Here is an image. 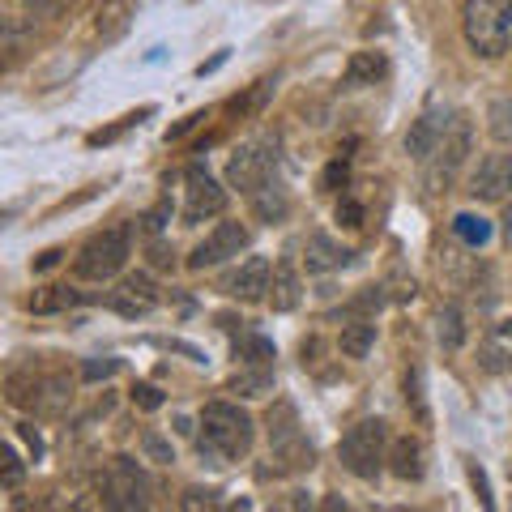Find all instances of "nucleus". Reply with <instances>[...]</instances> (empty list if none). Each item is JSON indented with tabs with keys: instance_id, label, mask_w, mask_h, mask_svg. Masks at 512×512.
Masks as SVG:
<instances>
[{
	"instance_id": "obj_3",
	"label": "nucleus",
	"mask_w": 512,
	"mask_h": 512,
	"mask_svg": "<svg viewBox=\"0 0 512 512\" xmlns=\"http://www.w3.org/2000/svg\"><path fill=\"white\" fill-rule=\"evenodd\" d=\"M128 256H133V227H128V222H116V227L86 239L73 269H77V278H86V282H107V278L120 274Z\"/></svg>"
},
{
	"instance_id": "obj_12",
	"label": "nucleus",
	"mask_w": 512,
	"mask_h": 512,
	"mask_svg": "<svg viewBox=\"0 0 512 512\" xmlns=\"http://www.w3.org/2000/svg\"><path fill=\"white\" fill-rule=\"evenodd\" d=\"M269 282H274V269H269L265 256H248L239 269H231V274H222L218 291L231 295V299H244V303H256L269 295Z\"/></svg>"
},
{
	"instance_id": "obj_11",
	"label": "nucleus",
	"mask_w": 512,
	"mask_h": 512,
	"mask_svg": "<svg viewBox=\"0 0 512 512\" xmlns=\"http://www.w3.org/2000/svg\"><path fill=\"white\" fill-rule=\"evenodd\" d=\"M448 128H453V111L440 107V103H431L423 116L410 124V133H406V154L419 158V163H427V158L440 150V141L448 137Z\"/></svg>"
},
{
	"instance_id": "obj_27",
	"label": "nucleus",
	"mask_w": 512,
	"mask_h": 512,
	"mask_svg": "<svg viewBox=\"0 0 512 512\" xmlns=\"http://www.w3.org/2000/svg\"><path fill=\"white\" fill-rule=\"evenodd\" d=\"M487 133L500 146H512V94H504V99H495L487 107Z\"/></svg>"
},
{
	"instance_id": "obj_44",
	"label": "nucleus",
	"mask_w": 512,
	"mask_h": 512,
	"mask_svg": "<svg viewBox=\"0 0 512 512\" xmlns=\"http://www.w3.org/2000/svg\"><path fill=\"white\" fill-rule=\"evenodd\" d=\"M504 239H508V248H512V205L504 210Z\"/></svg>"
},
{
	"instance_id": "obj_26",
	"label": "nucleus",
	"mask_w": 512,
	"mask_h": 512,
	"mask_svg": "<svg viewBox=\"0 0 512 512\" xmlns=\"http://www.w3.org/2000/svg\"><path fill=\"white\" fill-rule=\"evenodd\" d=\"M453 235H457L466 248H483L487 239H491V222H487L483 214H457V218H453Z\"/></svg>"
},
{
	"instance_id": "obj_42",
	"label": "nucleus",
	"mask_w": 512,
	"mask_h": 512,
	"mask_svg": "<svg viewBox=\"0 0 512 512\" xmlns=\"http://www.w3.org/2000/svg\"><path fill=\"white\" fill-rule=\"evenodd\" d=\"M470 478H474V487H478V495H483V504L491 508V491H487V478H483V470H478V466H470Z\"/></svg>"
},
{
	"instance_id": "obj_29",
	"label": "nucleus",
	"mask_w": 512,
	"mask_h": 512,
	"mask_svg": "<svg viewBox=\"0 0 512 512\" xmlns=\"http://www.w3.org/2000/svg\"><path fill=\"white\" fill-rule=\"evenodd\" d=\"M141 448H146V457L158 461V466H171L175 453H171V444L158 436V431H141Z\"/></svg>"
},
{
	"instance_id": "obj_36",
	"label": "nucleus",
	"mask_w": 512,
	"mask_h": 512,
	"mask_svg": "<svg viewBox=\"0 0 512 512\" xmlns=\"http://www.w3.org/2000/svg\"><path fill=\"white\" fill-rule=\"evenodd\" d=\"M133 402H137L141 410H158V406H163V402H167V397H163V393H158V389H154V384H137V389H133Z\"/></svg>"
},
{
	"instance_id": "obj_23",
	"label": "nucleus",
	"mask_w": 512,
	"mask_h": 512,
	"mask_svg": "<svg viewBox=\"0 0 512 512\" xmlns=\"http://www.w3.org/2000/svg\"><path fill=\"white\" fill-rule=\"evenodd\" d=\"M269 389H274V367H269V363L244 367V372L231 380V393H239V397H265Z\"/></svg>"
},
{
	"instance_id": "obj_21",
	"label": "nucleus",
	"mask_w": 512,
	"mask_h": 512,
	"mask_svg": "<svg viewBox=\"0 0 512 512\" xmlns=\"http://www.w3.org/2000/svg\"><path fill=\"white\" fill-rule=\"evenodd\" d=\"M384 73H389L384 52H355L346 64V86H376Z\"/></svg>"
},
{
	"instance_id": "obj_40",
	"label": "nucleus",
	"mask_w": 512,
	"mask_h": 512,
	"mask_svg": "<svg viewBox=\"0 0 512 512\" xmlns=\"http://www.w3.org/2000/svg\"><path fill=\"white\" fill-rule=\"evenodd\" d=\"M214 504V491H188L184 495V508H210Z\"/></svg>"
},
{
	"instance_id": "obj_18",
	"label": "nucleus",
	"mask_w": 512,
	"mask_h": 512,
	"mask_svg": "<svg viewBox=\"0 0 512 512\" xmlns=\"http://www.w3.org/2000/svg\"><path fill=\"white\" fill-rule=\"evenodd\" d=\"M133 13H137V0H107V5L99 9V22H94V30H99V39L111 43L120 39L128 26H133Z\"/></svg>"
},
{
	"instance_id": "obj_43",
	"label": "nucleus",
	"mask_w": 512,
	"mask_h": 512,
	"mask_svg": "<svg viewBox=\"0 0 512 512\" xmlns=\"http://www.w3.org/2000/svg\"><path fill=\"white\" fill-rule=\"evenodd\" d=\"M150 252H154V265H163V269L171 265V256H167V248H163V244H154Z\"/></svg>"
},
{
	"instance_id": "obj_8",
	"label": "nucleus",
	"mask_w": 512,
	"mask_h": 512,
	"mask_svg": "<svg viewBox=\"0 0 512 512\" xmlns=\"http://www.w3.org/2000/svg\"><path fill=\"white\" fill-rule=\"evenodd\" d=\"M466 154H470V124L466 120H453V128H448V137L440 141V150L427 158V188L431 192H440L457 180V171L461 163H466Z\"/></svg>"
},
{
	"instance_id": "obj_32",
	"label": "nucleus",
	"mask_w": 512,
	"mask_h": 512,
	"mask_svg": "<svg viewBox=\"0 0 512 512\" xmlns=\"http://www.w3.org/2000/svg\"><path fill=\"white\" fill-rule=\"evenodd\" d=\"M269 94H274V82H256V90L248 94V99H235L231 111H261L269 103Z\"/></svg>"
},
{
	"instance_id": "obj_39",
	"label": "nucleus",
	"mask_w": 512,
	"mask_h": 512,
	"mask_svg": "<svg viewBox=\"0 0 512 512\" xmlns=\"http://www.w3.org/2000/svg\"><path fill=\"white\" fill-rule=\"evenodd\" d=\"M18 436L26 440V448H30V453H35V461H39V457H43V440H39V431L30 427V423H18Z\"/></svg>"
},
{
	"instance_id": "obj_22",
	"label": "nucleus",
	"mask_w": 512,
	"mask_h": 512,
	"mask_svg": "<svg viewBox=\"0 0 512 512\" xmlns=\"http://www.w3.org/2000/svg\"><path fill=\"white\" fill-rule=\"evenodd\" d=\"M252 214L261 218V222H282L286 214H291V201H286V192L274 180H269L265 188L252 192Z\"/></svg>"
},
{
	"instance_id": "obj_33",
	"label": "nucleus",
	"mask_w": 512,
	"mask_h": 512,
	"mask_svg": "<svg viewBox=\"0 0 512 512\" xmlns=\"http://www.w3.org/2000/svg\"><path fill=\"white\" fill-rule=\"evenodd\" d=\"M120 372V359H90L82 367V380H107V376H116Z\"/></svg>"
},
{
	"instance_id": "obj_5",
	"label": "nucleus",
	"mask_w": 512,
	"mask_h": 512,
	"mask_svg": "<svg viewBox=\"0 0 512 512\" xmlns=\"http://www.w3.org/2000/svg\"><path fill=\"white\" fill-rule=\"evenodd\" d=\"M342 466L355 478H376L389 461V427L380 419H363L342 436Z\"/></svg>"
},
{
	"instance_id": "obj_15",
	"label": "nucleus",
	"mask_w": 512,
	"mask_h": 512,
	"mask_svg": "<svg viewBox=\"0 0 512 512\" xmlns=\"http://www.w3.org/2000/svg\"><path fill=\"white\" fill-rule=\"evenodd\" d=\"M478 367H483L487 376L512 372V316L495 320V325L483 333V342H478Z\"/></svg>"
},
{
	"instance_id": "obj_6",
	"label": "nucleus",
	"mask_w": 512,
	"mask_h": 512,
	"mask_svg": "<svg viewBox=\"0 0 512 512\" xmlns=\"http://www.w3.org/2000/svg\"><path fill=\"white\" fill-rule=\"evenodd\" d=\"M274 171H278V141L256 137V141H244V146L231 154V163H227V184L252 197L256 188H265L269 180H274Z\"/></svg>"
},
{
	"instance_id": "obj_41",
	"label": "nucleus",
	"mask_w": 512,
	"mask_h": 512,
	"mask_svg": "<svg viewBox=\"0 0 512 512\" xmlns=\"http://www.w3.org/2000/svg\"><path fill=\"white\" fill-rule=\"evenodd\" d=\"M60 256H64L60 248H47V252L39 256V261H35V269H39V274H47V269H56V265H60Z\"/></svg>"
},
{
	"instance_id": "obj_1",
	"label": "nucleus",
	"mask_w": 512,
	"mask_h": 512,
	"mask_svg": "<svg viewBox=\"0 0 512 512\" xmlns=\"http://www.w3.org/2000/svg\"><path fill=\"white\" fill-rule=\"evenodd\" d=\"M252 440H256V423L248 410H239L231 402H210L201 410V436H197L201 457L239 461L252 453Z\"/></svg>"
},
{
	"instance_id": "obj_31",
	"label": "nucleus",
	"mask_w": 512,
	"mask_h": 512,
	"mask_svg": "<svg viewBox=\"0 0 512 512\" xmlns=\"http://www.w3.org/2000/svg\"><path fill=\"white\" fill-rule=\"evenodd\" d=\"M346 180H350L346 158H333V163L325 167V175H320V188H325V192H338V188H346Z\"/></svg>"
},
{
	"instance_id": "obj_7",
	"label": "nucleus",
	"mask_w": 512,
	"mask_h": 512,
	"mask_svg": "<svg viewBox=\"0 0 512 512\" xmlns=\"http://www.w3.org/2000/svg\"><path fill=\"white\" fill-rule=\"evenodd\" d=\"M103 504L107 508H146L150 504V478L133 457H111L103 474Z\"/></svg>"
},
{
	"instance_id": "obj_16",
	"label": "nucleus",
	"mask_w": 512,
	"mask_h": 512,
	"mask_svg": "<svg viewBox=\"0 0 512 512\" xmlns=\"http://www.w3.org/2000/svg\"><path fill=\"white\" fill-rule=\"evenodd\" d=\"M350 261H355V252L333 244V239L325 231H312L308 239H303V265H308V274H329V269H346Z\"/></svg>"
},
{
	"instance_id": "obj_14",
	"label": "nucleus",
	"mask_w": 512,
	"mask_h": 512,
	"mask_svg": "<svg viewBox=\"0 0 512 512\" xmlns=\"http://www.w3.org/2000/svg\"><path fill=\"white\" fill-rule=\"evenodd\" d=\"M512 192V154H487L478 171L470 175V197L474 201H504Z\"/></svg>"
},
{
	"instance_id": "obj_17",
	"label": "nucleus",
	"mask_w": 512,
	"mask_h": 512,
	"mask_svg": "<svg viewBox=\"0 0 512 512\" xmlns=\"http://www.w3.org/2000/svg\"><path fill=\"white\" fill-rule=\"evenodd\" d=\"M389 470L402 478V483H419L423 478V444L414 436H397L389 444Z\"/></svg>"
},
{
	"instance_id": "obj_9",
	"label": "nucleus",
	"mask_w": 512,
	"mask_h": 512,
	"mask_svg": "<svg viewBox=\"0 0 512 512\" xmlns=\"http://www.w3.org/2000/svg\"><path fill=\"white\" fill-rule=\"evenodd\" d=\"M184 184H188V205H184L188 227H197V222H205V218H218L222 210H227V188H222L210 171L188 167Z\"/></svg>"
},
{
	"instance_id": "obj_2",
	"label": "nucleus",
	"mask_w": 512,
	"mask_h": 512,
	"mask_svg": "<svg viewBox=\"0 0 512 512\" xmlns=\"http://www.w3.org/2000/svg\"><path fill=\"white\" fill-rule=\"evenodd\" d=\"M461 30L474 56L500 60L512 43V0H466L461 9Z\"/></svg>"
},
{
	"instance_id": "obj_25",
	"label": "nucleus",
	"mask_w": 512,
	"mask_h": 512,
	"mask_svg": "<svg viewBox=\"0 0 512 512\" xmlns=\"http://www.w3.org/2000/svg\"><path fill=\"white\" fill-rule=\"evenodd\" d=\"M436 333H440V346L444 350H461V346H466V312H461L457 303H444Z\"/></svg>"
},
{
	"instance_id": "obj_34",
	"label": "nucleus",
	"mask_w": 512,
	"mask_h": 512,
	"mask_svg": "<svg viewBox=\"0 0 512 512\" xmlns=\"http://www.w3.org/2000/svg\"><path fill=\"white\" fill-rule=\"evenodd\" d=\"M22 474H26V466H22L18 448H5V491L18 487V483H22Z\"/></svg>"
},
{
	"instance_id": "obj_19",
	"label": "nucleus",
	"mask_w": 512,
	"mask_h": 512,
	"mask_svg": "<svg viewBox=\"0 0 512 512\" xmlns=\"http://www.w3.org/2000/svg\"><path fill=\"white\" fill-rule=\"evenodd\" d=\"M303 299V282L291 265H278L274 269V282H269V303H274V312H295Z\"/></svg>"
},
{
	"instance_id": "obj_30",
	"label": "nucleus",
	"mask_w": 512,
	"mask_h": 512,
	"mask_svg": "<svg viewBox=\"0 0 512 512\" xmlns=\"http://www.w3.org/2000/svg\"><path fill=\"white\" fill-rule=\"evenodd\" d=\"M239 359H244V363H269V359H274V342H269V338H256V333H252V338H244V350H239Z\"/></svg>"
},
{
	"instance_id": "obj_20",
	"label": "nucleus",
	"mask_w": 512,
	"mask_h": 512,
	"mask_svg": "<svg viewBox=\"0 0 512 512\" xmlns=\"http://www.w3.org/2000/svg\"><path fill=\"white\" fill-rule=\"evenodd\" d=\"M338 346H342L346 359H367V355H372V346H376V320H367V316L350 320V325L342 329Z\"/></svg>"
},
{
	"instance_id": "obj_35",
	"label": "nucleus",
	"mask_w": 512,
	"mask_h": 512,
	"mask_svg": "<svg viewBox=\"0 0 512 512\" xmlns=\"http://www.w3.org/2000/svg\"><path fill=\"white\" fill-rule=\"evenodd\" d=\"M64 5H69V0H26V13L30 18H60Z\"/></svg>"
},
{
	"instance_id": "obj_38",
	"label": "nucleus",
	"mask_w": 512,
	"mask_h": 512,
	"mask_svg": "<svg viewBox=\"0 0 512 512\" xmlns=\"http://www.w3.org/2000/svg\"><path fill=\"white\" fill-rule=\"evenodd\" d=\"M167 218H171V201H158L154 210L146 214V231H150V235H158V231L167 227Z\"/></svg>"
},
{
	"instance_id": "obj_28",
	"label": "nucleus",
	"mask_w": 512,
	"mask_h": 512,
	"mask_svg": "<svg viewBox=\"0 0 512 512\" xmlns=\"http://www.w3.org/2000/svg\"><path fill=\"white\" fill-rule=\"evenodd\" d=\"M406 406L414 410V419H419L423 427L431 423V410H427V397H423V372H419V367H410V372H406Z\"/></svg>"
},
{
	"instance_id": "obj_4",
	"label": "nucleus",
	"mask_w": 512,
	"mask_h": 512,
	"mask_svg": "<svg viewBox=\"0 0 512 512\" xmlns=\"http://www.w3.org/2000/svg\"><path fill=\"white\" fill-rule=\"evenodd\" d=\"M269 453H274V470H282V474H299V470L316 466V448L303 436L299 414L291 402H278L269 410Z\"/></svg>"
},
{
	"instance_id": "obj_13",
	"label": "nucleus",
	"mask_w": 512,
	"mask_h": 512,
	"mask_svg": "<svg viewBox=\"0 0 512 512\" xmlns=\"http://www.w3.org/2000/svg\"><path fill=\"white\" fill-rule=\"evenodd\" d=\"M107 308L120 316H150L158 308V286L150 274H128L116 291L107 295Z\"/></svg>"
},
{
	"instance_id": "obj_24",
	"label": "nucleus",
	"mask_w": 512,
	"mask_h": 512,
	"mask_svg": "<svg viewBox=\"0 0 512 512\" xmlns=\"http://www.w3.org/2000/svg\"><path fill=\"white\" fill-rule=\"evenodd\" d=\"M77 303H82V291H73V286H47V291H39L35 299H30V312H39V316L69 312V308H77Z\"/></svg>"
},
{
	"instance_id": "obj_37",
	"label": "nucleus",
	"mask_w": 512,
	"mask_h": 512,
	"mask_svg": "<svg viewBox=\"0 0 512 512\" xmlns=\"http://www.w3.org/2000/svg\"><path fill=\"white\" fill-rule=\"evenodd\" d=\"M338 222L342 227H363V205L359 201H338Z\"/></svg>"
},
{
	"instance_id": "obj_10",
	"label": "nucleus",
	"mask_w": 512,
	"mask_h": 512,
	"mask_svg": "<svg viewBox=\"0 0 512 512\" xmlns=\"http://www.w3.org/2000/svg\"><path fill=\"white\" fill-rule=\"evenodd\" d=\"M248 248V227H239V222H218V227L201 239L197 248L188 256V269H210V265H222L239 256Z\"/></svg>"
}]
</instances>
